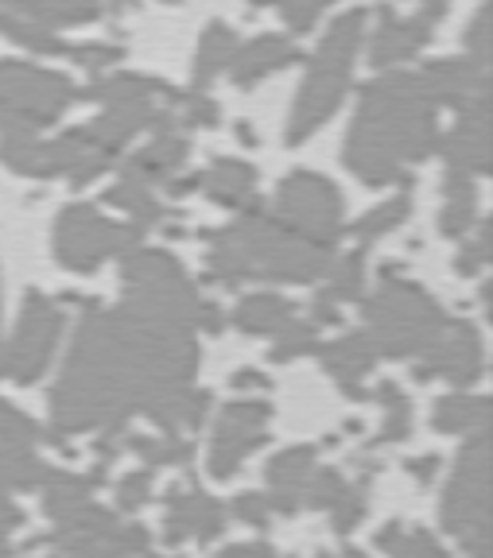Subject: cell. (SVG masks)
Returning a JSON list of instances; mask_svg holds the SVG:
<instances>
[{"label": "cell", "instance_id": "40", "mask_svg": "<svg viewBox=\"0 0 493 558\" xmlns=\"http://www.w3.org/2000/svg\"><path fill=\"white\" fill-rule=\"evenodd\" d=\"M233 512H238V520L253 523V527H265L273 508H268L265 497H256V493H241V497L233 500Z\"/></svg>", "mask_w": 493, "mask_h": 558}, {"label": "cell", "instance_id": "1", "mask_svg": "<svg viewBox=\"0 0 493 558\" xmlns=\"http://www.w3.org/2000/svg\"><path fill=\"white\" fill-rule=\"evenodd\" d=\"M435 144V101L423 89V78L388 70L361 89L358 117L346 136V167L361 183L385 186L400 179L405 159H423Z\"/></svg>", "mask_w": 493, "mask_h": 558}, {"label": "cell", "instance_id": "44", "mask_svg": "<svg viewBox=\"0 0 493 558\" xmlns=\"http://www.w3.org/2000/svg\"><path fill=\"white\" fill-rule=\"evenodd\" d=\"M485 260H490V226H482V236H478V244H467V253L458 256V268H462V271H478Z\"/></svg>", "mask_w": 493, "mask_h": 558}, {"label": "cell", "instance_id": "4", "mask_svg": "<svg viewBox=\"0 0 493 558\" xmlns=\"http://www.w3.org/2000/svg\"><path fill=\"white\" fill-rule=\"evenodd\" d=\"M365 323H370L365 338L373 341V353L412 357V353H423V345L435 338V330L443 326V311L423 288L388 279L365 303Z\"/></svg>", "mask_w": 493, "mask_h": 558}, {"label": "cell", "instance_id": "31", "mask_svg": "<svg viewBox=\"0 0 493 558\" xmlns=\"http://www.w3.org/2000/svg\"><path fill=\"white\" fill-rule=\"evenodd\" d=\"M109 202H113V206H121V209H129V218H136V226H141V229L164 218L159 202L152 198V186L129 183V179H121V183L109 191Z\"/></svg>", "mask_w": 493, "mask_h": 558}, {"label": "cell", "instance_id": "7", "mask_svg": "<svg viewBox=\"0 0 493 558\" xmlns=\"http://www.w3.org/2000/svg\"><path fill=\"white\" fill-rule=\"evenodd\" d=\"M71 97H79V89L55 70L16 59L0 62V129L20 124L36 132V124H51L71 105Z\"/></svg>", "mask_w": 493, "mask_h": 558}, {"label": "cell", "instance_id": "28", "mask_svg": "<svg viewBox=\"0 0 493 558\" xmlns=\"http://www.w3.org/2000/svg\"><path fill=\"white\" fill-rule=\"evenodd\" d=\"M361 276H365V253H350L335 264V268L326 271V288L318 299L326 303H346V299H358L361 295Z\"/></svg>", "mask_w": 493, "mask_h": 558}, {"label": "cell", "instance_id": "39", "mask_svg": "<svg viewBox=\"0 0 493 558\" xmlns=\"http://www.w3.org/2000/svg\"><path fill=\"white\" fill-rule=\"evenodd\" d=\"M67 54H74L82 66L97 70V66H109V62L121 59V47H113V44H79V47H67Z\"/></svg>", "mask_w": 493, "mask_h": 558}, {"label": "cell", "instance_id": "36", "mask_svg": "<svg viewBox=\"0 0 493 558\" xmlns=\"http://www.w3.org/2000/svg\"><path fill=\"white\" fill-rule=\"evenodd\" d=\"M346 493V481H342V473L338 470H318V473H311V481H308V505L311 508H335V500Z\"/></svg>", "mask_w": 493, "mask_h": 558}, {"label": "cell", "instance_id": "21", "mask_svg": "<svg viewBox=\"0 0 493 558\" xmlns=\"http://www.w3.org/2000/svg\"><path fill=\"white\" fill-rule=\"evenodd\" d=\"M101 481H106V465H97V470L86 473V477L55 470L51 477H47V485H44V508L55 515V520H62V515L74 512V508L89 505V493H94Z\"/></svg>", "mask_w": 493, "mask_h": 558}, {"label": "cell", "instance_id": "47", "mask_svg": "<svg viewBox=\"0 0 493 558\" xmlns=\"http://www.w3.org/2000/svg\"><path fill=\"white\" fill-rule=\"evenodd\" d=\"M443 12H447V0H428V12H423V20L432 24V20H440Z\"/></svg>", "mask_w": 493, "mask_h": 558}, {"label": "cell", "instance_id": "20", "mask_svg": "<svg viewBox=\"0 0 493 558\" xmlns=\"http://www.w3.org/2000/svg\"><path fill=\"white\" fill-rule=\"evenodd\" d=\"M253 183H256V171L249 163H241V159H218V163H211L199 174V186H206V194H211L214 202H221V206H241V202H249Z\"/></svg>", "mask_w": 493, "mask_h": 558}, {"label": "cell", "instance_id": "25", "mask_svg": "<svg viewBox=\"0 0 493 558\" xmlns=\"http://www.w3.org/2000/svg\"><path fill=\"white\" fill-rule=\"evenodd\" d=\"M443 194H447V206H443L440 229L447 236L467 233V229L474 226V183H470L467 174H450Z\"/></svg>", "mask_w": 493, "mask_h": 558}, {"label": "cell", "instance_id": "6", "mask_svg": "<svg viewBox=\"0 0 493 558\" xmlns=\"http://www.w3.org/2000/svg\"><path fill=\"white\" fill-rule=\"evenodd\" d=\"M276 221L300 241L315 244V248H330L342 236V198H338L330 179L296 171L284 179L280 194H276Z\"/></svg>", "mask_w": 493, "mask_h": 558}, {"label": "cell", "instance_id": "37", "mask_svg": "<svg viewBox=\"0 0 493 558\" xmlns=\"http://www.w3.org/2000/svg\"><path fill=\"white\" fill-rule=\"evenodd\" d=\"M148 493H152V470L129 473V477L117 485V508H121V512H133V508H141L144 500H148Z\"/></svg>", "mask_w": 493, "mask_h": 558}, {"label": "cell", "instance_id": "45", "mask_svg": "<svg viewBox=\"0 0 493 558\" xmlns=\"http://www.w3.org/2000/svg\"><path fill=\"white\" fill-rule=\"evenodd\" d=\"M218 558H276V550L268 543H241V547L221 550Z\"/></svg>", "mask_w": 493, "mask_h": 558}, {"label": "cell", "instance_id": "8", "mask_svg": "<svg viewBox=\"0 0 493 558\" xmlns=\"http://www.w3.org/2000/svg\"><path fill=\"white\" fill-rule=\"evenodd\" d=\"M144 229L136 226H117L106 221L94 206H71L59 214V226H55V248H59V260L74 271H94L97 264L113 253H129L141 244Z\"/></svg>", "mask_w": 493, "mask_h": 558}, {"label": "cell", "instance_id": "33", "mask_svg": "<svg viewBox=\"0 0 493 558\" xmlns=\"http://www.w3.org/2000/svg\"><path fill=\"white\" fill-rule=\"evenodd\" d=\"M0 27H4L12 39H20V44L36 47V51H47V54L67 51V44H59V39H55L51 27L36 24V20H27V16H4V12H0Z\"/></svg>", "mask_w": 493, "mask_h": 558}, {"label": "cell", "instance_id": "34", "mask_svg": "<svg viewBox=\"0 0 493 558\" xmlns=\"http://www.w3.org/2000/svg\"><path fill=\"white\" fill-rule=\"evenodd\" d=\"M303 353H318V330H315V323H296V318H291V323L276 333L273 357L296 361V357H303Z\"/></svg>", "mask_w": 493, "mask_h": 558}, {"label": "cell", "instance_id": "32", "mask_svg": "<svg viewBox=\"0 0 493 558\" xmlns=\"http://www.w3.org/2000/svg\"><path fill=\"white\" fill-rule=\"evenodd\" d=\"M405 214H408V194H397V198H388V202H381L377 209H370L361 221H353L350 233L361 236V241H373V236L397 229L400 221H405Z\"/></svg>", "mask_w": 493, "mask_h": 558}, {"label": "cell", "instance_id": "11", "mask_svg": "<svg viewBox=\"0 0 493 558\" xmlns=\"http://www.w3.org/2000/svg\"><path fill=\"white\" fill-rule=\"evenodd\" d=\"M268 418H273V411H268V403H261V400L229 403L226 415H221V423H218L214 450H211L214 477H233V473H238V465L245 462L256 446L265 442Z\"/></svg>", "mask_w": 493, "mask_h": 558}, {"label": "cell", "instance_id": "19", "mask_svg": "<svg viewBox=\"0 0 493 558\" xmlns=\"http://www.w3.org/2000/svg\"><path fill=\"white\" fill-rule=\"evenodd\" d=\"M291 59H300V51H296L284 35H261L256 44L233 51V59H229V74H233V82L249 86V82H261L265 74L280 70L284 62H291Z\"/></svg>", "mask_w": 493, "mask_h": 558}, {"label": "cell", "instance_id": "14", "mask_svg": "<svg viewBox=\"0 0 493 558\" xmlns=\"http://www.w3.org/2000/svg\"><path fill=\"white\" fill-rule=\"evenodd\" d=\"M315 473V450L311 446H296V450H284L280 458H273L268 465V508L280 515L300 512L303 493H308V481Z\"/></svg>", "mask_w": 493, "mask_h": 558}, {"label": "cell", "instance_id": "2", "mask_svg": "<svg viewBox=\"0 0 493 558\" xmlns=\"http://www.w3.org/2000/svg\"><path fill=\"white\" fill-rule=\"evenodd\" d=\"M211 271L221 283H241L249 276L308 283L330 268V248H315V244L300 241L276 218H265L261 206H249V214L238 226L211 233Z\"/></svg>", "mask_w": 493, "mask_h": 558}, {"label": "cell", "instance_id": "23", "mask_svg": "<svg viewBox=\"0 0 493 558\" xmlns=\"http://www.w3.org/2000/svg\"><path fill=\"white\" fill-rule=\"evenodd\" d=\"M233 318L245 333H280L296 318V306L284 303L280 295H249L238 303Z\"/></svg>", "mask_w": 493, "mask_h": 558}, {"label": "cell", "instance_id": "24", "mask_svg": "<svg viewBox=\"0 0 493 558\" xmlns=\"http://www.w3.org/2000/svg\"><path fill=\"white\" fill-rule=\"evenodd\" d=\"M435 427L447 435H482L490 427V400H470V396H450L435 408Z\"/></svg>", "mask_w": 493, "mask_h": 558}, {"label": "cell", "instance_id": "16", "mask_svg": "<svg viewBox=\"0 0 493 558\" xmlns=\"http://www.w3.org/2000/svg\"><path fill=\"white\" fill-rule=\"evenodd\" d=\"M183 159H187V140L168 129V132H159L148 148H141L129 163H124V179H129V183H141V186L168 183V179H176Z\"/></svg>", "mask_w": 493, "mask_h": 558}, {"label": "cell", "instance_id": "15", "mask_svg": "<svg viewBox=\"0 0 493 558\" xmlns=\"http://www.w3.org/2000/svg\"><path fill=\"white\" fill-rule=\"evenodd\" d=\"M187 535H221V505L199 488H176L168 497V543H183Z\"/></svg>", "mask_w": 493, "mask_h": 558}, {"label": "cell", "instance_id": "27", "mask_svg": "<svg viewBox=\"0 0 493 558\" xmlns=\"http://www.w3.org/2000/svg\"><path fill=\"white\" fill-rule=\"evenodd\" d=\"M377 547L388 550L393 558H447V550L435 543L432 532H423V527L400 532V523H388L385 532L377 535Z\"/></svg>", "mask_w": 493, "mask_h": 558}, {"label": "cell", "instance_id": "12", "mask_svg": "<svg viewBox=\"0 0 493 558\" xmlns=\"http://www.w3.org/2000/svg\"><path fill=\"white\" fill-rule=\"evenodd\" d=\"M482 368V345H478V330L470 323H443L435 338L423 345L416 376L432 380V376H447L455 384L478 380Z\"/></svg>", "mask_w": 493, "mask_h": 558}, {"label": "cell", "instance_id": "13", "mask_svg": "<svg viewBox=\"0 0 493 558\" xmlns=\"http://www.w3.org/2000/svg\"><path fill=\"white\" fill-rule=\"evenodd\" d=\"M485 109H490V97L478 94L474 101H467L462 121L455 124V132L435 144V148H443V159H447L450 174L474 179V171L490 167V113H485Z\"/></svg>", "mask_w": 493, "mask_h": 558}, {"label": "cell", "instance_id": "26", "mask_svg": "<svg viewBox=\"0 0 493 558\" xmlns=\"http://www.w3.org/2000/svg\"><path fill=\"white\" fill-rule=\"evenodd\" d=\"M16 12H24L27 20L51 27V24H82V20H94L101 12L97 0H24Z\"/></svg>", "mask_w": 493, "mask_h": 558}, {"label": "cell", "instance_id": "41", "mask_svg": "<svg viewBox=\"0 0 493 558\" xmlns=\"http://www.w3.org/2000/svg\"><path fill=\"white\" fill-rule=\"evenodd\" d=\"M467 44L474 47V62H478V66H485V59H490V4H482L478 20L470 24Z\"/></svg>", "mask_w": 493, "mask_h": 558}, {"label": "cell", "instance_id": "43", "mask_svg": "<svg viewBox=\"0 0 493 558\" xmlns=\"http://www.w3.org/2000/svg\"><path fill=\"white\" fill-rule=\"evenodd\" d=\"M187 124H218V105L211 101L206 94H191L187 101Z\"/></svg>", "mask_w": 493, "mask_h": 558}, {"label": "cell", "instance_id": "18", "mask_svg": "<svg viewBox=\"0 0 493 558\" xmlns=\"http://www.w3.org/2000/svg\"><path fill=\"white\" fill-rule=\"evenodd\" d=\"M428 20H397L393 12H381V27H377V39H373V62L377 66H393V62H405L428 44Z\"/></svg>", "mask_w": 493, "mask_h": 558}, {"label": "cell", "instance_id": "5", "mask_svg": "<svg viewBox=\"0 0 493 558\" xmlns=\"http://www.w3.org/2000/svg\"><path fill=\"white\" fill-rule=\"evenodd\" d=\"M443 527L462 539L474 558H490V435H478L462 450L443 497Z\"/></svg>", "mask_w": 493, "mask_h": 558}, {"label": "cell", "instance_id": "29", "mask_svg": "<svg viewBox=\"0 0 493 558\" xmlns=\"http://www.w3.org/2000/svg\"><path fill=\"white\" fill-rule=\"evenodd\" d=\"M124 446H133L144 458V465H187L194 458V446L183 435H164V438H124Z\"/></svg>", "mask_w": 493, "mask_h": 558}, {"label": "cell", "instance_id": "10", "mask_svg": "<svg viewBox=\"0 0 493 558\" xmlns=\"http://www.w3.org/2000/svg\"><path fill=\"white\" fill-rule=\"evenodd\" d=\"M39 427L24 411L0 400V488H44L51 477V465H44L32 453Z\"/></svg>", "mask_w": 493, "mask_h": 558}, {"label": "cell", "instance_id": "3", "mask_svg": "<svg viewBox=\"0 0 493 558\" xmlns=\"http://www.w3.org/2000/svg\"><path fill=\"white\" fill-rule=\"evenodd\" d=\"M361 32H365V12L361 9L342 12L335 24L326 27L323 44H318V54H315V66H311L308 82H303L300 101L291 109L288 132H284L288 144L308 140L311 132L338 109V101H342V94H346V82H350V62L361 44Z\"/></svg>", "mask_w": 493, "mask_h": 558}, {"label": "cell", "instance_id": "17", "mask_svg": "<svg viewBox=\"0 0 493 558\" xmlns=\"http://www.w3.org/2000/svg\"><path fill=\"white\" fill-rule=\"evenodd\" d=\"M318 353H323L326 368L338 376V384H342L346 392H350L353 400H365L361 376L370 373L373 361H377V353H373V341L365 338V330L350 333V338H342V341H330V345H318Z\"/></svg>", "mask_w": 493, "mask_h": 558}, {"label": "cell", "instance_id": "30", "mask_svg": "<svg viewBox=\"0 0 493 558\" xmlns=\"http://www.w3.org/2000/svg\"><path fill=\"white\" fill-rule=\"evenodd\" d=\"M377 400H381V408H385V423H381V442H400V438L408 435V427H412V408H408L405 392H400V388L393 380H385L377 388Z\"/></svg>", "mask_w": 493, "mask_h": 558}, {"label": "cell", "instance_id": "46", "mask_svg": "<svg viewBox=\"0 0 493 558\" xmlns=\"http://www.w3.org/2000/svg\"><path fill=\"white\" fill-rule=\"evenodd\" d=\"M435 465H440V462H435V458H423V462H416L412 470H416V477H420V481H432Z\"/></svg>", "mask_w": 493, "mask_h": 558}, {"label": "cell", "instance_id": "9", "mask_svg": "<svg viewBox=\"0 0 493 558\" xmlns=\"http://www.w3.org/2000/svg\"><path fill=\"white\" fill-rule=\"evenodd\" d=\"M59 333H62L59 306L47 295H39V291H27L16 333H12L9 349L0 353V373H12L20 384H32L47 368V361H51Z\"/></svg>", "mask_w": 493, "mask_h": 558}, {"label": "cell", "instance_id": "42", "mask_svg": "<svg viewBox=\"0 0 493 558\" xmlns=\"http://www.w3.org/2000/svg\"><path fill=\"white\" fill-rule=\"evenodd\" d=\"M24 523V512L12 505L9 497H0V558H12V547H9V532Z\"/></svg>", "mask_w": 493, "mask_h": 558}, {"label": "cell", "instance_id": "22", "mask_svg": "<svg viewBox=\"0 0 493 558\" xmlns=\"http://www.w3.org/2000/svg\"><path fill=\"white\" fill-rule=\"evenodd\" d=\"M233 51H238V32H233V27H226V24L206 27L203 39H199V59H194V94H203L206 82H211L221 66H229Z\"/></svg>", "mask_w": 493, "mask_h": 558}, {"label": "cell", "instance_id": "35", "mask_svg": "<svg viewBox=\"0 0 493 558\" xmlns=\"http://www.w3.org/2000/svg\"><path fill=\"white\" fill-rule=\"evenodd\" d=\"M365 485L370 481H361V485H346V493L335 500V532L338 535H350L353 527L361 523V515H365Z\"/></svg>", "mask_w": 493, "mask_h": 558}, {"label": "cell", "instance_id": "38", "mask_svg": "<svg viewBox=\"0 0 493 558\" xmlns=\"http://www.w3.org/2000/svg\"><path fill=\"white\" fill-rule=\"evenodd\" d=\"M330 0H280L284 20L291 24V32H308L311 20L318 16V9H326Z\"/></svg>", "mask_w": 493, "mask_h": 558}]
</instances>
